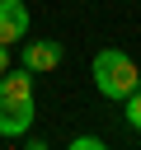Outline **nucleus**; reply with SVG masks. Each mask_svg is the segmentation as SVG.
<instances>
[{
    "instance_id": "nucleus-1",
    "label": "nucleus",
    "mask_w": 141,
    "mask_h": 150,
    "mask_svg": "<svg viewBox=\"0 0 141 150\" xmlns=\"http://www.w3.org/2000/svg\"><path fill=\"white\" fill-rule=\"evenodd\" d=\"M94 84H99V94H103V98L122 103V98H127V94L141 84V66H136L127 52L103 47V52L94 56Z\"/></svg>"
},
{
    "instance_id": "nucleus-2",
    "label": "nucleus",
    "mask_w": 141,
    "mask_h": 150,
    "mask_svg": "<svg viewBox=\"0 0 141 150\" xmlns=\"http://www.w3.org/2000/svg\"><path fill=\"white\" fill-rule=\"evenodd\" d=\"M33 127V98H0V136L19 141Z\"/></svg>"
},
{
    "instance_id": "nucleus-3",
    "label": "nucleus",
    "mask_w": 141,
    "mask_h": 150,
    "mask_svg": "<svg viewBox=\"0 0 141 150\" xmlns=\"http://www.w3.org/2000/svg\"><path fill=\"white\" fill-rule=\"evenodd\" d=\"M61 61H66V47H61V42H52V38H42V42H28V47H24V66H28L33 75H38V70H56Z\"/></svg>"
},
{
    "instance_id": "nucleus-4",
    "label": "nucleus",
    "mask_w": 141,
    "mask_h": 150,
    "mask_svg": "<svg viewBox=\"0 0 141 150\" xmlns=\"http://www.w3.org/2000/svg\"><path fill=\"white\" fill-rule=\"evenodd\" d=\"M28 33V5L24 0H0V42H19Z\"/></svg>"
},
{
    "instance_id": "nucleus-5",
    "label": "nucleus",
    "mask_w": 141,
    "mask_h": 150,
    "mask_svg": "<svg viewBox=\"0 0 141 150\" xmlns=\"http://www.w3.org/2000/svg\"><path fill=\"white\" fill-rule=\"evenodd\" d=\"M0 98H33V70H28V66L5 70V75H0Z\"/></svg>"
},
{
    "instance_id": "nucleus-6",
    "label": "nucleus",
    "mask_w": 141,
    "mask_h": 150,
    "mask_svg": "<svg viewBox=\"0 0 141 150\" xmlns=\"http://www.w3.org/2000/svg\"><path fill=\"white\" fill-rule=\"evenodd\" d=\"M122 108H127V122H132V127L141 131V84H136V89H132V94L122 98Z\"/></svg>"
},
{
    "instance_id": "nucleus-7",
    "label": "nucleus",
    "mask_w": 141,
    "mask_h": 150,
    "mask_svg": "<svg viewBox=\"0 0 141 150\" xmlns=\"http://www.w3.org/2000/svg\"><path fill=\"white\" fill-rule=\"evenodd\" d=\"M70 150H103V141H99V136H75Z\"/></svg>"
},
{
    "instance_id": "nucleus-8",
    "label": "nucleus",
    "mask_w": 141,
    "mask_h": 150,
    "mask_svg": "<svg viewBox=\"0 0 141 150\" xmlns=\"http://www.w3.org/2000/svg\"><path fill=\"white\" fill-rule=\"evenodd\" d=\"M5 70H9V47L0 42V75H5Z\"/></svg>"
}]
</instances>
